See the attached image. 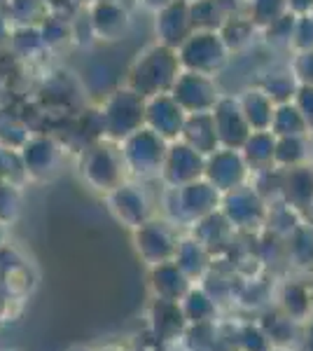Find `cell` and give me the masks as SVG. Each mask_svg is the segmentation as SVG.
Returning a JSON list of instances; mask_svg holds the SVG:
<instances>
[{"label": "cell", "instance_id": "cell-7", "mask_svg": "<svg viewBox=\"0 0 313 351\" xmlns=\"http://www.w3.org/2000/svg\"><path fill=\"white\" fill-rule=\"evenodd\" d=\"M136 251L145 260L150 267H155L159 263H168L175 258L178 251V234L173 232L168 223L164 220H147L145 225H140L136 230Z\"/></svg>", "mask_w": 313, "mask_h": 351}, {"label": "cell", "instance_id": "cell-37", "mask_svg": "<svg viewBox=\"0 0 313 351\" xmlns=\"http://www.w3.org/2000/svg\"><path fill=\"white\" fill-rule=\"evenodd\" d=\"M295 106L301 110L309 132H313V84H299L297 94H295Z\"/></svg>", "mask_w": 313, "mask_h": 351}, {"label": "cell", "instance_id": "cell-34", "mask_svg": "<svg viewBox=\"0 0 313 351\" xmlns=\"http://www.w3.org/2000/svg\"><path fill=\"white\" fill-rule=\"evenodd\" d=\"M292 47L297 52L313 49V14H297L292 33Z\"/></svg>", "mask_w": 313, "mask_h": 351}, {"label": "cell", "instance_id": "cell-10", "mask_svg": "<svg viewBox=\"0 0 313 351\" xmlns=\"http://www.w3.org/2000/svg\"><path fill=\"white\" fill-rule=\"evenodd\" d=\"M213 120L222 148L241 150L246 145L248 136L253 134L238 99H220L218 106L213 108Z\"/></svg>", "mask_w": 313, "mask_h": 351}, {"label": "cell", "instance_id": "cell-29", "mask_svg": "<svg viewBox=\"0 0 313 351\" xmlns=\"http://www.w3.org/2000/svg\"><path fill=\"white\" fill-rule=\"evenodd\" d=\"M309 160V143L306 136H278L276 141V167L292 169Z\"/></svg>", "mask_w": 313, "mask_h": 351}, {"label": "cell", "instance_id": "cell-19", "mask_svg": "<svg viewBox=\"0 0 313 351\" xmlns=\"http://www.w3.org/2000/svg\"><path fill=\"white\" fill-rule=\"evenodd\" d=\"M173 260L178 263V267L197 284V281L206 279V274L210 271L213 253H210L208 248L197 239V237H187V239H180L178 251H175Z\"/></svg>", "mask_w": 313, "mask_h": 351}, {"label": "cell", "instance_id": "cell-22", "mask_svg": "<svg viewBox=\"0 0 313 351\" xmlns=\"http://www.w3.org/2000/svg\"><path fill=\"white\" fill-rule=\"evenodd\" d=\"M276 141L278 136L271 129L269 132H253L248 136L246 145L241 148V155L248 164L250 173L276 167Z\"/></svg>", "mask_w": 313, "mask_h": 351}, {"label": "cell", "instance_id": "cell-26", "mask_svg": "<svg viewBox=\"0 0 313 351\" xmlns=\"http://www.w3.org/2000/svg\"><path fill=\"white\" fill-rule=\"evenodd\" d=\"M260 89H264L266 94L274 99V104H290L295 101V94L299 89V80L295 77L292 68H274L269 71L260 82Z\"/></svg>", "mask_w": 313, "mask_h": 351}, {"label": "cell", "instance_id": "cell-17", "mask_svg": "<svg viewBox=\"0 0 313 351\" xmlns=\"http://www.w3.org/2000/svg\"><path fill=\"white\" fill-rule=\"evenodd\" d=\"M278 309L292 321L304 326L306 321L313 316V291L311 286H306L299 279H288L283 281L281 288L276 293Z\"/></svg>", "mask_w": 313, "mask_h": 351}, {"label": "cell", "instance_id": "cell-36", "mask_svg": "<svg viewBox=\"0 0 313 351\" xmlns=\"http://www.w3.org/2000/svg\"><path fill=\"white\" fill-rule=\"evenodd\" d=\"M16 208H19V199H16L14 185H0V225L14 220Z\"/></svg>", "mask_w": 313, "mask_h": 351}, {"label": "cell", "instance_id": "cell-28", "mask_svg": "<svg viewBox=\"0 0 313 351\" xmlns=\"http://www.w3.org/2000/svg\"><path fill=\"white\" fill-rule=\"evenodd\" d=\"M271 132L276 136H306L309 134V124H306L301 110L290 104H278L274 112V122H271Z\"/></svg>", "mask_w": 313, "mask_h": 351}, {"label": "cell", "instance_id": "cell-11", "mask_svg": "<svg viewBox=\"0 0 313 351\" xmlns=\"http://www.w3.org/2000/svg\"><path fill=\"white\" fill-rule=\"evenodd\" d=\"M145 117L150 122L152 132H157L166 141H178L183 136L187 122V112L180 108V104L171 94L152 96V101L147 104Z\"/></svg>", "mask_w": 313, "mask_h": 351}, {"label": "cell", "instance_id": "cell-21", "mask_svg": "<svg viewBox=\"0 0 313 351\" xmlns=\"http://www.w3.org/2000/svg\"><path fill=\"white\" fill-rule=\"evenodd\" d=\"M260 326L264 328V332L269 335L271 344L281 349H290L295 344H301V324L292 321L290 316L283 314L281 309H266L260 319Z\"/></svg>", "mask_w": 313, "mask_h": 351}, {"label": "cell", "instance_id": "cell-41", "mask_svg": "<svg viewBox=\"0 0 313 351\" xmlns=\"http://www.w3.org/2000/svg\"><path fill=\"white\" fill-rule=\"evenodd\" d=\"M0 243H3V230H0Z\"/></svg>", "mask_w": 313, "mask_h": 351}, {"label": "cell", "instance_id": "cell-38", "mask_svg": "<svg viewBox=\"0 0 313 351\" xmlns=\"http://www.w3.org/2000/svg\"><path fill=\"white\" fill-rule=\"evenodd\" d=\"M288 10L295 14H311L313 12V0H288Z\"/></svg>", "mask_w": 313, "mask_h": 351}, {"label": "cell", "instance_id": "cell-1", "mask_svg": "<svg viewBox=\"0 0 313 351\" xmlns=\"http://www.w3.org/2000/svg\"><path fill=\"white\" fill-rule=\"evenodd\" d=\"M180 56L173 47L157 45L150 47L138 59L134 68V84L140 96H159L173 89L175 80L180 77Z\"/></svg>", "mask_w": 313, "mask_h": 351}, {"label": "cell", "instance_id": "cell-6", "mask_svg": "<svg viewBox=\"0 0 313 351\" xmlns=\"http://www.w3.org/2000/svg\"><path fill=\"white\" fill-rule=\"evenodd\" d=\"M171 96L180 104L187 115H197V112H213L222 96L218 94V87L210 80V75L195 71L180 73V77L175 80Z\"/></svg>", "mask_w": 313, "mask_h": 351}, {"label": "cell", "instance_id": "cell-24", "mask_svg": "<svg viewBox=\"0 0 313 351\" xmlns=\"http://www.w3.org/2000/svg\"><path fill=\"white\" fill-rule=\"evenodd\" d=\"M187 319L183 314L180 302H168V300H155L152 307V328L159 339H173L178 335H185Z\"/></svg>", "mask_w": 313, "mask_h": 351}, {"label": "cell", "instance_id": "cell-5", "mask_svg": "<svg viewBox=\"0 0 313 351\" xmlns=\"http://www.w3.org/2000/svg\"><path fill=\"white\" fill-rule=\"evenodd\" d=\"M168 192L173 197V220H180V223H197L220 211L222 192L206 178H199L183 188H168Z\"/></svg>", "mask_w": 313, "mask_h": 351}, {"label": "cell", "instance_id": "cell-30", "mask_svg": "<svg viewBox=\"0 0 313 351\" xmlns=\"http://www.w3.org/2000/svg\"><path fill=\"white\" fill-rule=\"evenodd\" d=\"M234 342L238 351H271L274 344H271L269 335L264 332V328L260 326V321H250V324H243L236 328L234 332Z\"/></svg>", "mask_w": 313, "mask_h": 351}, {"label": "cell", "instance_id": "cell-8", "mask_svg": "<svg viewBox=\"0 0 313 351\" xmlns=\"http://www.w3.org/2000/svg\"><path fill=\"white\" fill-rule=\"evenodd\" d=\"M203 178L225 195V192H231L248 183L250 169L246 160H243L241 150L220 148L206 157V173H203Z\"/></svg>", "mask_w": 313, "mask_h": 351}, {"label": "cell", "instance_id": "cell-4", "mask_svg": "<svg viewBox=\"0 0 313 351\" xmlns=\"http://www.w3.org/2000/svg\"><path fill=\"white\" fill-rule=\"evenodd\" d=\"M166 138H162L152 129H138L127 138V148H124L122 157L127 169H131L140 178H152L159 176L166 162Z\"/></svg>", "mask_w": 313, "mask_h": 351}, {"label": "cell", "instance_id": "cell-2", "mask_svg": "<svg viewBox=\"0 0 313 351\" xmlns=\"http://www.w3.org/2000/svg\"><path fill=\"white\" fill-rule=\"evenodd\" d=\"M220 211L231 223L236 232H258L266 225L269 216V202L260 195L250 183L222 195Z\"/></svg>", "mask_w": 313, "mask_h": 351}, {"label": "cell", "instance_id": "cell-13", "mask_svg": "<svg viewBox=\"0 0 313 351\" xmlns=\"http://www.w3.org/2000/svg\"><path fill=\"white\" fill-rule=\"evenodd\" d=\"M157 33L162 36V43L166 47H180L195 33L190 0H173L166 8H162L157 16Z\"/></svg>", "mask_w": 313, "mask_h": 351}, {"label": "cell", "instance_id": "cell-18", "mask_svg": "<svg viewBox=\"0 0 313 351\" xmlns=\"http://www.w3.org/2000/svg\"><path fill=\"white\" fill-rule=\"evenodd\" d=\"M183 141L187 145H192L201 155H213L215 150H220V138L218 129H215L213 112H197V115H187L185 129H183Z\"/></svg>", "mask_w": 313, "mask_h": 351}, {"label": "cell", "instance_id": "cell-9", "mask_svg": "<svg viewBox=\"0 0 313 351\" xmlns=\"http://www.w3.org/2000/svg\"><path fill=\"white\" fill-rule=\"evenodd\" d=\"M203 173H206V155L187 145L185 141H175L166 152V162L162 169L168 188H183L187 183L203 178Z\"/></svg>", "mask_w": 313, "mask_h": 351}, {"label": "cell", "instance_id": "cell-14", "mask_svg": "<svg viewBox=\"0 0 313 351\" xmlns=\"http://www.w3.org/2000/svg\"><path fill=\"white\" fill-rule=\"evenodd\" d=\"M195 281L178 267L175 260L159 263L150 267V288L157 300H168V302H183V298L192 291Z\"/></svg>", "mask_w": 313, "mask_h": 351}, {"label": "cell", "instance_id": "cell-40", "mask_svg": "<svg viewBox=\"0 0 313 351\" xmlns=\"http://www.w3.org/2000/svg\"><path fill=\"white\" fill-rule=\"evenodd\" d=\"M271 351H290V349H281V347H274V349H271Z\"/></svg>", "mask_w": 313, "mask_h": 351}, {"label": "cell", "instance_id": "cell-32", "mask_svg": "<svg viewBox=\"0 0 313 351\" xmlns=\"http://www.w3.org/2000/svg\"><path fill=\"white\" fill-rule=\"evenodd\" d=\"M288 12V0H250V19L255 26H269Z\"/></svg>", "mask_w": 313, "mask_h": 351}, {"label": "cell", "instance_id": "cell-39", "mask_svg": "<svg viewBox=\"0 0 313 351\" xmlns=\"http://www.w3.org/2000/svg\"><path fill=\"white\" fill-rule=\"evenodd\" d=\"M301 349L313 351V316L301 328Z\"/></svg>", "mask_w": 313, "mask_h": 351}, {"label": "cell", "instance_id": "cell-23", "mask_svg": "<svg viewBox=\"0 0 313 351\" xmlns=\"http://www.w3.org/2000/svg\"><path fill=\"white\" fill-rule=\"evenodd\" d=\"M234 232L236 230L231 228V223L225 218L222 211H215V213H210V216L195 223V237L208 248L210 253L222 251V248L229 246L231 239H234Z\"/></svg>", "mask_w": 313, "mask_h": 351}, {"label": "cell", "instance_id": "cell-31", "mask_svg": "<svg viewBox=\"0 0 313 351\" xmlns=\"http://www.w3.org/2000/svg\"><path fill=\"white\" fill-rule=\"evenodd\" d=\"M56 164V150L49 143H33L31 148L26 145L24 152V167L26 173L31 176H45L47 171H52V167Z\"/></svg>", "mask_w": 313, "mask_h": 351}, {"label": "cell", "instance_id": "cell-20", "mask_svg": "<svg viewBox=\"0 0 313 351\" xmlns=\"http://www.w3.org/2000/svg\"><path fill=\"white\" fill-rule=\"evenodd\" d=\"M238 104H241V110H243V115H246L253 132H269L271 122H274L276 104L264 89H260V87L248 89V92H243V96L238 99Z\"/></svg>", "mask_w": 313, "mask_h": 351}, {"label": "cell", "instance_id": "cell-35", "mask_svg": "<svg viewBox=\"0 0 313 351\" xmlns=\"http://www.w3.org/2000/svg\"><path fill=\"white\" fill-rule=\"evenodd\" d=\"M290 68H292V73L299 80V84H313V49L295 54Z\"/></svg>", "mask_w": 313, "mask_h": 351}, {"label": "cell", "instance_id": "cell-3", "mask_svg": "<svg viewBox=\"0 0 313 351\" xmlns=\"http://www.w3.org/2000/svg\"><path fill=\"white\" fill-rule=\"evenodd\" d=\"M229 47H227L225 38L218 31H195L187 40L180 45V64L187 71L203 73V75H213L220 71L227 61Z\"/></svg>", "mask_w": 313, "mask_h": 351}, {"label": "cell", "instance_id": "cell-43", "mask_svg": "<svg viewBox=\"0 0 313 351\" xmlns=\"http://www.w3.org/2000/svg\"><path fill=\"white\" fill-rule=\"evenodd\" d=\"M234 351H238V349H234Z\"/></svg>", "mask_w": 313, "mask_h": 351}, {"label": "cell", "instance_id": "cell-25", "mask_svg": "<svg viewBox=\"0 0 313 351\" xmlns=\"http://www.w3.org/2000/svg\"><path fill=\"white\" fill-rule=\"evenodd\" d=\"M180 307H183V314L190 326L213 324V321H218V314H220L218 300L201 286H192V291L183 298Z\"/></svg>", "mask_w": 313, "mask_h": 351}, {"label": "cell", "instance_id": "cell-12", "mask_svg": "<svg viewBox=\"0 0 313 351\" xmlns=\"http://www.w3.org/2000/svg\"><path fill=\"white\" fill-rule=\"evenodd\" d=\"M110 208L124 225L138 230L147 220H152V206L145 192L138 185H119L110 192Z\"/></svg>", "mask_w": 313, "mask_h": 351}, {"label": "cell", "instance_id": "cell-33", "mask_svg": "<svg viewBox=\"0 0 313 351\" xmlns=\"http://www.w3.org/2000/svg\"><path fill=\"white\" fill-rule=\"evenodd\" d=\"M295 21H297V14L288 12L283 16H278L274 24L266 26V40L271 45H283V47H292V33H295Z\"/></svg>", "mask_w": 313, "mask_h": 351}, {"label": "cell", "instance_id": "cell-44", "mask_svg": "<svg viewBox=\"0 0 313 351\" xmlns=\"http://www.w3.org/2000/svg\"><path fill=\"white\" fill-rule=\"evenodd\" d=\"M311 14H313V12H311Z\"/></svg>", "mask_w": 313, "mask_h": 351}, {"label": "cell", "instance_id": "cell-16", "mask_svg": "<svg viewBox=\"0 0 313 351\" xmlns=\"http://www.w3.org/2000/svg\"><path fill=\"white\" fill-rule=\"evenodd\" d=\"M281 199L292 206L299 216L313 211V167L309 162L292 169H283Z\"/></svg>", "mask_w": 313, "mask_h": 351}, {"label": "cell", "instance_id": "cell-27", "mask_svg": "<svg viewBox=\"0 0 313 351\" xmlns=\"http://www.w3.org/2000/svg\"><path fill=\"white\" fill-rule=\"evenodd\" d=\"M288 258L297 267L311 269L313 267V223H299L290 234L286 237Z\"/></svg>", "mask_w": 313, "mask_h": 351}, {"label": "cell", "instance_id": "cell-42", "mask_svg": "<svg viewBox=\"0 0 313 351\" xmlns=\"http://www.w3.org/2000/svg\"><path fill=\"white\" fill-rule=\"evenodd\" d=\"M73 351H89V349H73Z\"/></svg>", "mask_w": 313, "mask_h": 351}, {"label": "cell", "instance_id": "cell-15", "mask_svg": "<svg viewBox=\"0 0 313 351\" xmlns=\"http://www.w3.org/2000/svg\"><path fill=\"white\" fill-rule=\"evenodd\" d=\"M124 167H127L124 157H119L117 152H112L110 148H96V152L89 155L84 173H87V180L96 190L112 192L119 185H124L122 183Z\"/></svg>", "mask_w": 313, "mask_h": 351}]
</instances>
